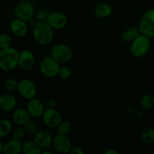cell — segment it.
Listing matches in <instances>:
<instances>
[{
  "mask_svg": "<svg viewBox=\"0 0 154 154\" xmlns=\"http://www.w3.org/2000/svg\"><path fill=\"white\" fill-rule=\"evenodd\" d=\"M32 38L41 45H48L54 38V29L46 22H37L32 28Z\"/></svg>",
  "mask_w": 154,
  "mask_h": 154,
  "instance_id": "1",
  "label": "cell"
},
{
  "mask_svg": "<svg viewBox=\"0 0 154 154\" xmlns=\"http://www.w3.org/2000/svg\"><path fill=\"white\" fill-rule=\"evenodd\" d=\"M19 51L14 47L0 50V69L11 72L18 66Z\"/></svg>",
  "mask_w": 154,
  "mask_h": 154,
  "instance_id": "2",
  "label": "cell"
},
{
  "mask_svg": "<svg viewBox=\"0 0 154 154\" xmlns=\"http://www.w3.org/2000/svg\"><path fill=\"white\" fill-rule=\"evenodd\" d=\"M150 38L143 34H140L131 42V54L135 58H142L150 50Z\"/></svg>",
  "mask_w": 154,
  "mask_h": 154,
  "instance_id": "3",
  "label": "cell"
},
{
  "mask_svg": "<svg viewBox=\"0 0 154 154\" xmlns=\"http://www.w3.org/2000/svg\"><path fill=\"white\" fill-rule=\"evenodd\" d=\"M50 56L61 63H67L72 60L74 56L72 48L65 44H57L52 47L50 52Z\"/></svg>",
  "mask_w": 154,
  "mask_h": 154,
  "instance_id": "4",
  "label": "cell"
},
{
  "mask_svg": "<svg viewBox=\"0 0 154 154\" xmlns=\"http://www.w3.org/2000/svg\"><path fill=\"white\" fill-rule=\"evenodd\" d=\"M138 27L141 34L154 38V8L149 9L143 14Z\"/></svg>",
  "mask_w": 154,
  "mask_h": 154,
  "instance_id": "5",
  "label": "cell"
},
{
  "mask_svg": "<svg viewBox=\"0 0 154 154\" xmlns=\"http://www.w3.org/2000/svg\"><path fill=\"white\" fill-rule=\"evenodd\" d=\"M60 68V63L51 56L44 57L39 63L40 72L48 78H54L58 76Z\"/></svg>",
  "mask_w": 154,
  "mask_h": 154,
  "instance_id": "6",
  "label": "cell"
},
{
  "mask_svg": "<svg viewBox=\"0 0 154 154\" xmlns=\"http://www.w3.org/2000/svg\"><path fill=\"white\" fill-rule=\"evenodd\" d=\"M13 14L14 17L28 22L35 17V10L31 2H20L14 8Z\"/></svg>",
  "mask_w": 154,
  "mask_h": 154,
  "instance_id": "7",
  "label": "cell"
},
{
  "mask_svg": "<svg viewBox=\"0 0 154 154\" xmlns=\"http://www.w3.org/2000/svg\"><path fill=\"white\" fill-rule=\"evenodd\" d=\"M17 92L20 96L26 100L33 99L37 95V87L32 81L28 78H23L18 82Z\"/></svg>",
  "mask_w": 154,
  "mask_h": 154,
  "instance_id": "8",
  "label": "cell"
},
{
  "mask_svg": "<svg viewBox=\"0 0 154 154\" xmlns=\"http://www.w3.org/2000/svg\"><path fill=\"white\" fill-rule=\"evenodd\" d=\"M42 121L49 129H57L63 120L61 114L56 108H46L42 116Z\"/></svg>",
  "mask_w": 154,
  "mask_h": 154,
  "instance_id": "9",
  "label": "cell"
},
{
  "mask_svg": "<svg viewBox=\"0 0 154 154\" xmlns=\"http://www.w3.org/2000/svg\"><path fill=\"white\" fill-rule=\"evenodd\" d=\"M52 146L57 153L66 154L71 152L72 148V143L67 135L57 133L54 137Z\"/></svg>",
  "mask_w": 154,
  "mask_h": 154,
  "instance_id": "10",
  "label": "cell"
},
{
  "mask_svg": "<svg viewBox=\"0 0 154 154\" xmlns=\"http://www.w3.org/2000/svg\"><path fill=\"white\" fill-rule=\"evenodd\" d=\"M36 63L35 54L29 50H23L19 52L18 67L25 72L31 71Z\"/></svg>",
  "mask_w": 154,
  "mask_h": 154,
  "instance_id": "11",
  "label": "cell"
},
{
  "mask_svg": "<svg viewBox=\"0 0 154 154\" xmlns=\"http://www.w3.org/2000/svg\"><path fill=\"white\" fill-rule=\"evenodd\" d=\"M46 22L55 29H62L68 23V18L64 13L60 11L50 12Z\"/></svg>",
  "mask_w": 154,
  "mask_h": 154,
  "instance_id": "12",
  "label": "cell"
},
{
  "mask_svg": "<svg viewBox=\"0 0 154 154\" xmlns=\"http://www.w3.org/2000/svg\"><path fill=\"white\" fill-rule=\"evenodd\" d=\"M45 106L46 105L41 99L35 97L28 100L26 108L28 111L29 114H30L32 118L38 119L42 117L44 111L46 109Z\"/></svg>",
  "mask_w": 154,
  "mask_h": 154,
  "instance_id": "13",
  "label": "cell"
},
{
  "mask_svg": "<svg viewBox=\"0 0 154 154\" xmlns=\"http://www.w3.org/2000/svg\"><path fill=\"white\" fill-rule=\"evenodd\" d=\"M53 137L52 134L48 130L42 129L38 131L35 135H33V141L39 146L42 150H47L53 144Z\"/></svg>",
  "mask_w": 154,
  "mask_h": 154,
  "instance_id": "14",
  "label": "cell"
},
{
  "mask_svg": "<svg viewBox=\"0 0 154 154\" xmlns=\"http://www.w3.org/2000/svg\"><path fill=\"white\" fill-rule=\"evenodd\" d=\"M28 23L14 17L10 23V30L12 34L17 38H23L28 34Z\"/></svg>",
  "mask_w": 154,
  "mask_h": 154,
  "instance_id": "15",
  "label": "cell"
},
{
  "mask_svg": "<svg viewBox=\"0 0 154 154\" xmlns=\"http://www.w3.org/2000/svg\"><path fill=\"white\" fill-rule=\"evenodd\" d=\"M12 120L17 126H24L29 121H30L32 117L29 114L26 108H15L12 113Z\"/></svg>",
  "mask_w": 154,
  "mask_h": 154,
  "instance_id": "16",
  "label": "cell"
},
{
  "mask_svg": "<svg viewBox=\"0 0 154 154\" xmlns=\"http://www.w3.org/2000/svg\"><path fill=\"white\" fill-rule=\"evenodd\" d=\"M17 105V100L16 97L10 93H4L0 96V110L8 112L12 111Z\"/></svg>",
  "mask_w": 154,
  "mask_h": 154,
  "instance_id": "17",
  "label": "cell"
},
{
  "mask_svg": "<svg viewBox=\"0 0 154 154\" xmlns=\"http://www.w3.org/2000/svg\"><path fill=\"white\" fill-rule=\"evenodd\" d=\"M23 142L21 140L12 138L5 143V154H20L22 153Z\"/></svg>",
  "mask_w": 154,
  "mask_h": 154,
  "instance_id": "18",
  "label": "cell"
},
{
  "mask_svg": "<svg viewBox=\"0 0 154 154\" xmlns=\"http://www.w3.org/2000/svg\"><path fill=\"white\" fill-rule=\"evenodd\" d=\"M112 12V7L109 4L105 2L98 4L94 9V13L96 16L101 19H105L110 17Z\"/></svg>",
  "mask_w": 154,
  "mask_h": 154,
  "instance_id": "19",
  "label": "cell"
},
{
  "mask_svg": "<svg viewBox=\"0 0 154 154\" xmlns=\"http://www.w3.org/2000/svg\"><path fill=\"white\" fill-rule=\"evenodd\" d=\"M140 34L141 32L138 27L133 26L122 32L120 34V38L124 42H132Z\"/></svg>",
  "mask_w": 154,
  "mask_h": 154,
  "instance_id": "20",
  "label": "cell"
},
{
  "mask_svg": "<svg viewBox=\"0 0 154 154\" xmlns=\"http://www.w3.org/2000/svg\"><path fill=\"white\" fill-rule=\"evenodd\" d=\"M42 149L34 141H26L23 143L22 153L24 154H41Z\"/></svg>",
  "mask_w": 154,
  "mask_h": 154,
  "instance_id": "21",
  "label": "cell"
},
{
  "mask_svg": "<svg viewBox=\"0 0 154 154\" xmlns=\"http://www.w3.org/2000/svg\"><path fill=\"white\" fill-rule=\"evenodd\" d=\"M13 125L9 120L5 118L0 119V138L7 137L11 134Z\"/></svg>",
  "mask_w": 154,
  "mask_h": 154,
  "instance_id": "22",
  "label": "cell"
},
{
  "mask_svg": "<svg viewBox=\"0 0 154 154\" xmlns=\"http://www.w3.org/2000/svg\"><path fill=\"white\" fill-rule=\"evenodd\" d=\"M141 142L146 145H150L154 143V128H147L141 135Z\"/></svg>",
  "mask_w": 154,
  "mask_h": 154,
  "instance_id": "23",
  "label": "cell"
},
{
  "mask_svg": "<svg viewBox=\"0 0 154 154\" xmlns=\"http://www.w3.org/2000/svg\"><path fill=\"white\" fill-rule=\"evenodd\" d=\"M139 104L143 109H150L154 106V96L150 94L144 95L140 99Z\"/></svg>",
  "mask_w": 154,
  "mask_h": 154,
  "instance_id": "24",
  "label": "cell"
},
{
  "mask_svg": "<svg viewBox=\"0 0 154 154\" xmlns=\"http://www.w3.org/2000/svg\"><path fill=\"white\" fill-rule=\"evenodd\" d=\"M72 123L69 121H68V120H62L61 123L59 124V126L57 128V133L67 135L72 132Z\"/></svg>",
  "mask_w": 154,
  "mask_h": 154,
  "instance_id": "25",
  "label": "cell"
},
{
  "mask_svg": "<svg viewBox=\"0 0 154 154\" xmlns=\"http://www.w3.org/2000/svg\"><path fill=\"white\" fill-rule=\"evenodd\" d=\"M12 38L8 33L0 34V50L5 49L11 47Z\"/></svg>",
  "mask_w": 154,
  "mask_h": 154,
  "instance_id": "26",
  "label": "cell"
},
{
  "mask_svg": "<svg viewBox=\"0 0 154 154\" xmlns=\"http://www.w3.org/2000/svg\"><path fill=\"white\" fill-rule=\"evenodd\" d=\"M49 14L50 11L48 8H39L35 12L34 17L38 22H43V21L47 20V18H48Z\"/></svg>",
  "mask_w": 154,
  "mask_h": 154,
  "instance_id": "27",
  "label": "cell"
},
{
  "mask_svg": "<svg viewBox=\"0 0 154 154\" xmlns=\"http://www.w3.org/2000/svg\"><path fill=\"white\" fill-rule=\"evenodd\" d=\"M24 128H25V130L26 134L28 135H32L33 136L34 135H35L36 133L38 132V131L39 130L38 129V126L37 123L35 122L34 120H30L24 126Z\"/></svg>",
  "mask_w": 154,
  "mask_h": 154,
  "instance_id": "28",
  "label": "cell"
},
{
  "mask_svg": "<svg viewBox=\"0 0 154 154\" xmlns=\"http://www.w3.org/2000/svg\"><path fill=\"white\" fill-rule=\"evenodd\" d=\"M26 134V132L25 128H24V126H17L16 127L13 128L11 132L12 138L19 140H22L25 137Z\"/></svg>",
  "mask_w": 154,
  "mask_h": 154,
  "instance_id": "29",
  "label": "cell"
},
{
  "mask_svg": "<svg viewBox=\"0 0 154 154\" xmlns=\"http://www.w3.org/2000/svg\"><path fill=\"white\" fill-rule=\"evenodd\" d=\"M18 82H19V81H17L16 79H14V78H8V79H6L5 81H4V87L7 90H8V91H15V90H17Z\"/></svg>",
  "mask_w": 154,
  "mask_h": 154,
  "instance_id": "30",
  "label": "cell"
},
{
  "mask_svg": "<svg viewBox=\"0 0 154 154\" xmlns=\"http://www.w3.org/2000/svg\"><path fill=\"white\" fill-rule=\"evenodd\" d=\"M58 76L63 80H68L72 76V70H71V69L69 66H60Z\"/></svg>",
  "mask_w": 154,
  "mask_h": 154,
  "instance_id": "31",
  "label": "cell"
},
{
  "mask_svg": "<svg viewBox=\"0 0 154 154\" xmlns=\"http://www.w3.org/2000/svg\"><path fill=\"white\" fill-rule=\"evenodd\" d=\"M46 107L47 108H55L56 105H57V102L54 99H48V101L46 102Z\"/></svg>",
  "mask_w": 154,
  "mask_h": 154,
  "instance_id": "32",
  "label": "cell"
},
{
  "mask_svg": "<svg viewBox=\"0 0 154 154\" xmlns=\"http://www.w3.org/2000/svg\"><path fill=\"white\" fill-rule=\"evenodd\" d=\"M70 153H74V154H84L85 152H84V150H83L81 147H72Z\"/></svg>",
  "mask_w": 154,
  "mask_h": 154,
  "instance_id": "33",
  "label": "cell"
},
{
  "mask_svg": "<svg viewBox=\"0 0 154 154\" xmlns=\"http://www.w3.org/2000/svg\"><path fill=\"white\" fill-rule=\"evenodd\" d=\"M37 22H38V21L36 20L35 19V17H33V18H32V19H30L29 20L27 23H28L29 26L31 27V28L32 29L33 27H34L35 26V24L37 23Z\"/></svg>",
  "mask_w": 154,
  "mask_h": 154,
  "instance_id": "34",
  "label": "cell"
},
{
  "mask_svg": "<svg viewBox=\"0 0 154 154\" xmlns=\"http://www.w3.org/2000/svg\"><path fill=\"white\" fill-rule=\"evenodd\" d=\"M105 154H118L119 152L117 151V150H114V149H112V148H110L108 149V150H105Z\"/></svg>",
  "mask_w": 154,
  "mask_h": 154,
  "instance_id": "35",
  "label": "cell"
},
{
  "mask_svg": "<svg viewBox=\"0 0 154 154\" xmlns=\"http://www.w3.org/2000/svg\"><path fill=\"white\" fill-rule=\"evenodd\" d=\"M4 147L5 143L2 141V138H0V154L4 153Z\"/></svg>",
  "mask_w": 154,
  "mask_h": 154,
  "instance_id": "36",
  "label": "cell"
},
{
  "mask_svg": "<svg viewBox=\"0 0 154 154\" xmlns=\"http://www.w3.org/2000/svg\"><path fill=\"white\" fill-rule=\"evenodd\" d=\"M42 153H44V154H51V152L48 151V150H45V151H42Z\"/></svg>",
  "mask_w": 154,
  "mask_h": 154,
  "instance_id": "37",
  "label": "cell"
},
{
  "mask_svg": "<svg viewBox=\"0 0 154 154\" xmlns=\"http://www.w3.org/2000/svg\"><path fill=\"white\" fill-rule=\"evenodd\" d=\"M19 2H26V1H29V0H18Z\"/></svg>",
  "mask_w": 154,
  "mask_h": 154,
  "instance_id": "38",
  "label": "cell"
}]
</instances>
